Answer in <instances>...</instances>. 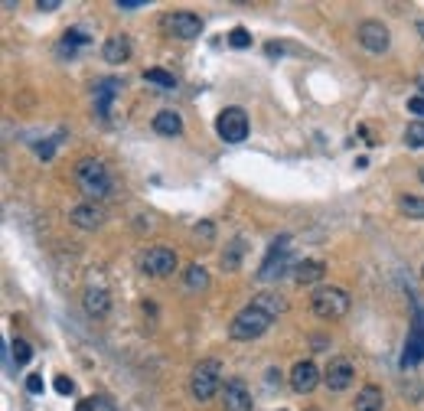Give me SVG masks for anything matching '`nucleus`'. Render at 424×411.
I'll use <instances>...</instances> for the list:
<instances>
[{
	"label": "nucleus",
	"mask_w": 424,
	"mask_h": 411,
	"mask_svg": "<svg viewBox=\"0 0 424 411\" xmlns=\"http://www.w3.org/2000/svg\"><path fill=\"white\" fill-rule=\"evenodd\" d=\"M222 408L225 411H251V395L242 379H229L222 388Z\"/></svg>",
	"instance_id": "f8f14e48"
},
{
	"label": "nucleus",
	"mask_w": 424,
	"mask_h": 411,
	"mask_svg": "<svg viewBox=\"0 0 424 411\" xmlns=\"http://www.w3.org/2000/svg\"><path fill=\"white\" fill-rule=\"evenodd\" d=\"M56 392H59V395H72L75 382H72V379H65V375H59V379H56Z\"/></svg>",
	"instance_id": "7c9ffc66"
},
{
	"label": "nucleus",
	"mask_w": 424,
	"mask_h": 411,
	"mask_svg": "<svg viewBox=\"0 0 424 411\" xmlns=\"http://www.w3.org/2000/svg\"><path fill=\"white\" fill-rule=\"evenodd\" d=\"M418 30H421V33H424V23H418Z\"/></svg>",
	"instance_id": "58836bf2"
},
{
	"label": "nucleus",
	"mask_w": 424,
	"mask_h": 411,
	"mask_svg": "<svg viewBox=\"0 0 424 411\" xmlns=\"http://www.w3.org/2000/svg\"><path fill=\"white\" fill-rule=\"evenodd\" d=\"M10 352H13V362H17V366H26V362L33 359V349H30V343H26V339H13Z\"/></svg>",
	"instance_id": "bb28decb"
},
{
	"label": "nucleus",
	"mask_w": 424,
	"mask_h": 411,
	"mask_svg": "<svg viewBox=\"0 0 424 411\" xmlns=\"http://www.w3.org/2000/svg\"><path fill=\"white\" fill-rule=\"evenodd\" d=\"M144 78H147L150 85H160V88H176V78L170 72H163V69H144Z\"/></svg>",
	"instance_id": "393cba45"
},
{
	"label": "nucleus",
	"mask_w": 424,
	"mask_h": 411,
	"mask_svg": "<svg viewBox=\"0 0 424 411\" xmlns=\"http://www.w3.org/2000/svg\"><path fill=\"white\" fill-rule=\"evenodd\" d=\"M271 313H264L262 307H242V310L232 317V324H229V337L232 339H242V343H248V339H258L262 333H268V326H271Z\"/></svg>",
	"instance_id": "f257e3e1"
},
{
	"label": "nucleus",
	"mask_w": 424,
	"mask_h": 411,
	"mask_svg": "<svg viewBox=\"0 0 424 411\" xmlns=\"http://www.w3.org/2000/svg\"><path fill=\"white\" fill-rule=\"evenodd\" d=\"M147 7V0H118V10H140Z\"/></svg>",
	"instance_id": "473e14b6"
},
{
	"label": "nucleus",
	"mask_w": 424,
	"mask_h": 411,
	"mask_svg": "<svg viewBox=\"0 0 424 411\" xmlns=\"http://www.w3.org/2000/svg\"><path fill=\"white\" fill-rule=\"evenodd\" d=\"M153 131H157V134H167V137H176L183 131V121H180L176 112H160V114H153Z\"/></svg>",
	"instance_id": "aec40b11"
},
{
	"label": "nucleus",
	"mask_w": 424,
	"mask_h": 411,
	"mask_svg": "<svg viewBox=\"0 0 424 411\" xmlns=\"http://www.w3.org/2000/svg\"><path fill=\"white\" fill-rule=\"evenodd\" d=\"M320 379H324V375H320V369H317V366H313L310 359L297 362V366L290 369V386H294V392H300V395H307V392H313Z\"/></svg>",
	"instance_id": "ddd939ff"
},
{
	"label": "nucleus",
	"mask_w": 424,
	"mask_h": 411,
	"mask_svg": "<svg viewBox=\"0 0 424 411\" xmlns=\"http://www.w3.org/2000/svg\"><path fill=\"white\" fill-rule=\"evenodd\" d=\"M421 95H424V85H421Z\"/></svg>",
	"instance_id": "a19ab883"
},
{
	"label": "nucleus",
	"mask_w": 424,
	"mask_h": 411,
	"mask_svg": "<svg viewBox=\"0 0 424 411\" xmlns=\"http://www.w3.org/2000/svg\"><path fill=\"white\" fill-rule=\"evenodd\" d=\"M408 112L418 114V121H424V95H414V98H408Z\"/></svg>",
	"instance_id": "c756f323"
},
{
	"label": "nucleus",
	"mask_w": 424,
	"mask_h": 411,
	"mask_svg": "<svg viewBox=\"0 0 424 411\" xmlns=\"http://www.w3.org/2000/svg\"><path fill=\"white\" fill-rule=\"evenodd\" d=\"M405 144L414 150L424 147V121H412V125L405 127Z\"/></svg>",
	"instance_id": "a878e982"
},
{
	"label": "nucleus",
	"mask_w": 424,
	"mask_h": 411,
	"mask_svg": "<svg viewBox=\"0 0 424 411\" xmlns=\"http://www.w3.org/2000/svg\"><path fill=\"white\" fill-rule=\"evenodd\" d=\"M275 382H281V372H277V369H271V372H268V386H275Z\"/></svg>",
	"instance_id": "4c0bfd02"
},
{
	"label": "nucleus",
	"mask_w": 424,
	"mask_h": 411,
	"mask_svg": "<svg viewBox=\"0 0 424 411\" xmlns=\"http://www.w3.org/2000/svg\"><path fill=\"white\" fill-rule=\"evenodd\" d=\"M222 386V366L215 359H202L196 369H193V379H189V395L196 401H209Z\"/></svg>",
	"instance_id": "20e7f679"
},
{
	"label": "nucleus",
	"mask_w": 424,
	"mask_h": 411,
	"mask_svg": "<svg viewBox=\"0 0 424 411\" xmlns=\"http://www.w3.org/2000/svg\"><path fill=\"white\" fill-rule=\"evenodd\" d=\"M242 251H245V242H242V238H235V242L229 245V251L222 255V268H225V271H235L238 262H242Z\"/></svg>",
	"instance_id": "5701e85b"
},
{
	"label": "nucleus",
	"mask_w": 424,
	"mask_h": 411,
	"mask_svg": "<svg viewBox=\"0 0 424 411\" xmlns=\"http://www.w3.org/2000/svg\"><path fill=\"white\" fill-rule=\"evenodd\" d=\"M95 405H98L95 399H85V401H78V408L75 411H95Z\"/></svg>",
	"instance_id": "c9c22d12"
},
{
	"label": "nucleus",
	"mask_w": 424,
	"mask_h": 411,
	"mask_svg": "<svg viewBox=\"0 0 424 411\" xmlns=\"http://www.w3.org/2000/svg\"><path fill=\"white\" fill-rule=\"evenodd\" d=\"M43 379H39V375H30V379H26V392H30V395H39V392H43Z\"/></svg>",
	"instance_id": "2f4dec72"
},
{
	"label": "nucleus",
	"mask_w": 424,
	"mask_h": 411,
	"mask_svg": "<svg viewBox=\"0 0 424 411\" xmlns=\"http://www.w3.org/2000/svg\"><path fill=\"white\" fill-rule=\"evenodd\" d=\"M140 271L150 274V277L173 274L176 271V255L170 249H163V245H157V249H147L144 255H140Z\"/></svg>",
	"instance_id": "1a4fd4ad"
},
{
	"label": "nucleus",
	"mask_w": 424,
	"mask_h": 411,
	"mask_svg": "<svg viewBox=\"0 0 424 411\" xmlns=\"http://www.w3.org/2000/svg\"><path fill=\"white\" fill-rule=\"evenodd\" d=\"M229 46H235V50H245V46H251V36L245 26H235L232 33H229Z\"/></svg>",
	"instance_id": "c85d7f7f"
},
{
	"label": "nucleus",
	"mask_w": 424,
	"mask_h": 411,
	"mask_svg": "<svg viewBox=\"0 0 424 411\" xmlns=\"http://www.w3.org/2000/svg\"><path fill=\"white\" fill-rule=\"evenodd\" d=\"M36 10H46V13L59 10V0H39V3H36Z\"/></svg>",
	"instance_id": "f704fd0d"
},
{
	"label": "nucleus",
	"mask_w": 424,
	"mask_h": 411,
	"mask_svg": "<svg viewBox=\"0 0 424 411\" xmlns=\"http://www.w3.org/2000/svg\"><path fill=\"white\" fill-rule=\"evenodd\" d=\"M421 277H424V268H421Z\"/></svg>",
	"instance_id": "79ce46f5"
},
{
	"label": "nucleus",
	"mask_w": 424,
	"mask_h": 411,
	"mask_svg": "<svg viewBox=\"0 0 424 411\" xmlns=\"http://www.w3.org/2000/svg\"><path fill=\"white\" fill-rule=\"evenodd\" d=\"M215 131L225 144H242L248 137V114L242 108H222L215 118Z\"/></svg>",
	"instance_id": "0eeeda50"
},
{
	"label": "nucleus",
	"mask_w": 424,
	"mask_h": 411,
	"mask_svg": "<svg viewBox=\"0 0 424 411\" xmlns=\"http://www.w3.org/2000/svg\"><path fill=\"white\" fill-rule=\"evenodd\" d=\"M52 150H56V140H46V144H39V147H36V154H39V157H46V160H50V157H52Z\"/></svg>",
	"instance_id": "72a5a7b5"
},
{
	"label": "nucleus",
	"mask_w": 424,
	"mask_h": 411,
	"mask_svg": "<svg viewBox=\"0 0 424 411\" xmlns=\"http://www.w3.org/2000/svg\"><path fill=\"white\" fill-rule=\"evenodd\" d=\"M85 43H88V36L82 33V30H69V33L63 36V52L69 50V56H72L75 46H85Z\"/></svg>",
	"instance_id": "cd10ccee"
},
{
	"label": "nucleus",
	"mask_w": 424,
	"mask_h": 411,
	"mask_svg": "<svg viewBox=\"0 0 424 411\" xmlns=\"http://www.w3.org/2000/svg\"><path fill=\"white\" fill-rule=\"evenodd\" d=\"M101 56H105V63H127V56H131V39H127L125 33L108 36V43L101 46Z\"/></svg>",
	"instance_id": "4468645a"
},
{
	"label": "nucleus",
	"mask_w": 424,
	"mask_h": 411,
	"mask_svg": "<svg viewBox=\"0 0 424 411\" xmlns=\"http://www.w3.org/2000/svg\"><path fill=\"white\" fill-rule=\"evenodd\" d=\"M114 92H118V82H114V78H108V82H101V85L95 88V112H98L101 118H108V114H112Z\"/></svg>",
	"instance_id": "6ab92c4d"
},
{
	"label": "nucleus",
	"mask_w": 424,
	"mask_h": 411,
	"mask_svg": "<svg viewBox=\"0 0 424 411\" xmlns=\"http://www.w3.org/2000/svg\"><path fill=\"white\" fill-rule=\"evenodd\" d=\"M310 310L320 320H339L350 313V294L343 287H320V291H313Z\"/></svg>",
	"instance_id": "f03ea898"
},
{
	"label": "nucleus",
	"mask_w": 424,
	"mask_h": 411,
	"mask_svg": "<svg viewBox=\"0 0 424 411\" xmlns=\"http://www.w3.org/2000/svg\"><path fill=\"white\" fill-rule=\"evenodd\" d=\"M82 304H85V310L92 313V317H105L108 307H112V297H108V291H105V287H88L85 297H82Z\"/></svg>",
	"instance_id": "dca6fc26"
},
{
	"label": "nucleus",
	"mask_w": 424,
	"mask_h": 411,
	"mask_svg": "<svg viewBox=\"0 0 424 411\" xmlns=\"http://www.w3.org/2000/svg\"><path fill=\"white\" fill-rule=\"evenodd\" d=\"M399 209L405 212L408 219H424V200H418V196H401Z\"/></svg>",
	"instance_id": "b1692460"
},
{
	"label": "nucleus",
	"mask_w": 424,
	"mask_h": 411,
	"mask_svg": "<svg viewBox=\"0 0 424 411\" xmlns=\"http://www.w3.org/2000/svg\"><path fill=\"white\" fill-rule=\"evenodd\" d=\"M324 274H326V264L310 258V262H300L297 268H294V281H297V284H317Z\"/></svg>",
	"instance_id": "f3484780"
},
{
	"label": "nucleus",
	"mask_w": 424,
	"mask_h": 411,
	"mask_svg": "<svg viewBox=\"0 0 424 411\" xmlns=\"http://www.w3.org/2000/svg\"><path fill=\"white\" fill-rule=\"evenodd\" d=\"M421 183H424V167H421Z\"/></svg>",
	"instance_id": "ea45409f"
},
{
	"label": "nucleus",
	"mask_w": 424,
	"mask_h": 411,
	"mask_svg": "<svg viewBox=\"0 0 424 411\" xmlns=\"http://www.w3.org/2000/svg\"><path fill=\"white\" fill-rule=\"evenodd\" d=\"M352 375H356V369H352L350 359H330V366H326V372H324V382L330 392H343V388L352 386Z\"/></svg>",
	"instance_id": "9b49d317"
},
{
	"label": "nucleus",
	"mask_w": 424,
	"mask_h": 411,
	"mask_svg": "<svg viewBox=\"0 0 424 411\" xmlns=\"http://www.w3.org/2000/svg\"><path fill=\"white\" fill-rule=\"evenodd\" d=\"M75 180H78V187H82V193H85L88 200H101V196H108V189H112L108 170H105L98 160L75 163Z\"/></svg>",
	"instance_id": "7ed1b4c3"
},
{
	"label": "nucleus",
	"mask_w": 424,
	"mask_h": 411,
	"mask_svg": "<svg viewBox=\"0 0 424 411\" xmlns=\"http://www.w3.org/2000/svg\"><path fill=\"white\" fill-rule=\"evenodd\" d=\"M356 36H359L362 50H369V52H385L388 50V30L379 23V20H365V23H359Z\"/></svg>",
	"instance_id": "9d476101"
},
{
	"label": "nucleus",
	"mask_w": 424,
	"mask_h": 411,
	"mask_svg": "<svg viewBox=\"0 0 424 411\" xmlns=\"http://www.w3.org/2000/svg\"><path fill=\"white\" fill-rule=\"evenodd\" d=\"M382 405H385V395L379 386H365L356 395V411H382Z\"/></svg>",
	"instance_id": "a211bd4d"
},
{
	"label": "nucleus",
	"mask_w": 424,
	"mask_h": 411,
	"mask_svg": "<svg viewBox=\"0 0 424 411\" xmlns=\"http://www.w3.org/2000/svg\"><path fill=\"white\" fill-rule=\"evenodd\" d=\"M287 255H290V235H277L275 242H271L268 255H264L258 281H264V284H268V281H277V277L287 271Z\"/></svg>",
	"instance_id": "423d86ee"
},
{
	"label": "nucleus",
	"mask_w": 424,
	"mask_h": 411,
	"mask_svg": "<svg viewBox=\"0 0 424 411\" xmlns=\"http://www.w3.org/2000/svg\"><path fill=\"white\" fill-rule=\"evenodd\" d=\"M251 304H255V307H262L264 313H271V317H277V313L287 310V300L281 297V294H258Z\"/></svg>",
	"instance_id": "412c9836"
},
{
	"label": "nucleus",
	"mask_w": 424,
	"mask_h": 411,
	"mask_svg": "<svg viewBox=\"0 0 424 411\" xmlns=\"http://www.w3.org/2000/svg\"><path fill=\"white\" fill-rule=\"evenodd\" d=\"M196 235H202V238H212V225H209V222H202L200 229H196Z\"/></svg>",
	"instance_id": "e433bc0d"
},
{
	"label": "nucleus",
	"mask_w": 424,
	"mask_h": 411,
	"mask_svg": "<svg viewBox=\"0 0 424 411\" xmlns=\"http://www.w3.org/2000/svg\"><path fill=\"white\" fill-rule=\"evenodd\" d=\"M424 359V307H414V320L405 339V352H401V369L418 366Z\"/></svg>",
	"instance_id": "6e6552de"
},
{
	"label": "nucleus",
	"mask_w": 424,
	"mask_h": 411,
	"mask_svg": "<svg viewBox=\"0 0 424 411\" xmlns=\"http://www.w3.org/2000/svg\"><path fill=\"white\" fill-rule=\"evenodd\" d=\"M187 287L189 291H206L209 287V274L202 264H189L187 268Z\"/></svg>",
	"instance_id": "4be33fe9"
},
{
	"label": "nucleus",
	"mask_w": 424,
	"mask_h": 411,
	"mask_svg": "<svg viewBox=\"0 0 424 411\" xmlns=\"http://www.w3.org/2000/svg\"><path fill=\"white\" fill-rule=\"evenodd\" d=\"M69 219H72V225H78V229H88V232H92V229H98V225L105 222V212H101L98 206H88V202H85V206H75Z\"/></svg>",
	"instance_id": "2eb2a0df"
},
{
	"label": "nucleus",
	"mask_w": 424,
	"mask_h": 411,
	"mask_svg": "<svg viewBox=\"0 0 424 411\" xmlns=\"http://www.w3.org/2000/svg\"><path fill=\"white\" fill-rule=\"evenodd\" d=\"M160 30L167 36H176V39H196L202 33V20L189 10H173L160 17Z\"/></svg>",
	"instance_id": "39448f33"
}]
</instances>
